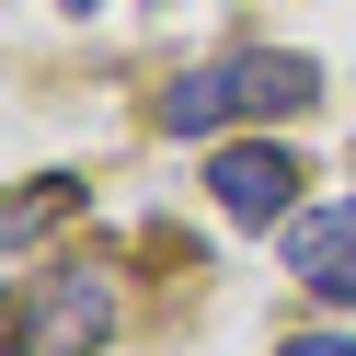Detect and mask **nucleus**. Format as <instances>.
<instances>
[{"label": "nucleus", "instance_id": "f257e3e1", "mask_svg": "<svg viewBox=\"0 0 356 356\" xmlns=\"http://www.w3.org/2000/svg\"><path fill=\"white\" fill-rule=\"evenodd\" d=\"M322 92V70L310 58H287V47H241V58H207V70H184L161 92V127L172 138H207V127H230V115H299V104Z\"/></svg>", "mask_w": 356, "mask_h": 356}, {"label": "nucleus", "instance_id": "f03ea898", "mask_svg": "<svg viewBox=\"0 0 356 356\" xmlns=\"http://www.w3.org/2000/svg\"><path fill=\"white\" fill-rule=\"evenodd\" d=\"M115 333V276L104 264H47L12 310V356H92Z\"/></svg>", "mask_w": 356, "mask_h": 356}, {"label": "nucleus", "instance_id": "7ed1b4c3", "mask_svg": "<svg viewBox=\"0 0 356 356\" xmlns=\"http://www.w3.org/2000/svg\"><path fill=\"white\" fill-rule=\"evenodd\" d=\"M207 184H218V207H230L241 230H264V218H287V207H299V161H287V149H264V138L218 149V161H207Z\"/></svg>", "mask_w": 356, "mask_h": 356}, {"label": "nucleus", "instance_id": "20e7f679", "mask_svg": "<svg viewBox=\"0 0 356 356\" xmlns=\"http://www.w3.org/2000/svg\"><path fill=\"white\" fill-rule=\"evenodd\" d=\"M287 276H299L310 299H333V310L356 299V195H345V207H322V218H299V230H287Z\"/></svg>", "mask_w": 356, "mask_h": 356}, {"label": "nucleus", "instance_id": "39448f33", "mask_svg": "<svg viewBox=\"0 0 356 356\" xmlns=\"http://www.w3.org/2000/svg\"><path fill=\"white\" fill-rule=\"evenodd\" d=\"M287 356H356V333H287Z\"/></svg>", "mask_w": 356, "mask_h": 356}, {"label": "nucleus", "instance_id": "423d86ee", "mask_svg": "<svg viewBox=\"0 0 356 356\" xmlns=\"http://www.w3.org/2000/svg\"><path fill=\"white\" fill-rule=\"evenodd\" d=\"M70 12H92V0H70Z\"/></svg>", "mask_w": 356, "mask_h": 356}]
</instances>
